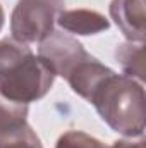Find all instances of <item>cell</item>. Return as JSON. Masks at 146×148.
I'll use <instances>...</instances> for the list:
<instances>
[{"mask_svg":"<svg viewBox=\"0 0 146 148\" xmlns=\"http://www.w3.org/2000/svg\"><path fill=\"white\" fill-rule=\"evenodd\" d=\"M88 102L112 131L126 138L145 134V88L138 79L112 71L93 90Z\"/></svg>","mask_w":146,"mask_h":148,"instance_id":"cell-1","label":"cell"},{"mask_svg":"<svg viewBox=\"0 0 146 148\" xmlns=\"http://www.w3.org/2000/svg\"><path fill=\"white\" fill-rule=\"evenodd\" d=\"M55 74L26 43L0 40V97L29 105L41 100L53 86Z\"/></svg>","mask_w":146,"mask_h":148,"instance_id":"cell-2","label":"cell"},{"mask_svg":"<svg viewBox=\"0 0 146 148\" xmlns=\"http://www.w3.org/2000/svg\"><path fill=\"white\" fill-rule=\"evenodd\" d=\"M64 0H19L10 16L12 40L19 43H40L55 26Z\"/></svg>","mask_w":146,"mask_h":148,"instance_id":"cell-3","label":"cell"},{"mask_svg":"<svg viewBox=\"0 0 146 148\" xmlns=\"http://www.w3.org/2000/svg\"><path fill=\"white\" fill-rule=\"evenodd\" d=\"M38 57L55 76H62L65 79L81 62L89 59L91 53H88L76 38L65 33L52 31L45 40L40 41Z\"/></svg>","mask_w":146,"mask_h":148,"instance_id":"cell-4","label":"cell"},{"mask_svg":"<svg viewBox=\"0 0 146 148\" xmlns=\"http://www.w3.org/2000/svg\"><path fill=\"white\" fill-rule=\"evenodd\" d=\"M0 148H43L28 122V105L0 97Z\"/></svg>","mask_w":146,"mask_h":148,"instance_id":"cell-5","label":"cell"},{"mask_svg":"<svg viewBox=\"0 0 146 148\" xmlns=\"http://www.w3.org/2000/svg\"><path fill=\"white\" fill-rule=\"evenodd\" d=\"M108 10L127 41L145 43V0H112Z\"/></svg>","mask_w":146,"mask_h":148,"instance_id":"cell-6","label":"cell"},{"mask_svg":"<svg viewBox=\"0 0 146 148\" xmlns=\"http://www.w3.org/2000/svg\"><path fill=\"white\" fill-rule=\"evenodd\" d=\"M55 23L64 31L79 35V36L98 35L110 28V21L103 14L89 9H69V10L62 9Z\"/></svg>","mask_w":146,"mask_h":148,"instance_id":"cell-7","label":"cell"},{"mask_svg":"<svg viewBox=\"0 0 146 148\" xmlns=\"http://www.w3.org/2000/svg\"><path fill=\"white\" fill-rule=\"evenodd\" d=\"M112 73L108 66L102 64L96 57H89L84 62H81L72 73L65 77V81L69 83V86L72 88L74 93H77L81 98L88 100L89 95L93 93V90L100 84V81Z\"/></svg>","mask_w":146,"mask_h":148,"instance_id":"cell-8","label":"cell"},{"mask_svg":"<svg viewBox=\"0 0 146 148\" xmlns=\"http://www.w3.org/2000/svg\"><path fill=\"white\" fill-rule=\"evenodd\" d=\"M143 43H134V41H126L117 45L115 57L117 62L122 66V71L126 76H131L143 83L145 79V57H143Z\"/></svg>","mask_w":146,"mask_h":148,"instance_id":"cell-9","label":"cell"},{"mask_svg":"<svg viewBox=\"0 0 146 148\" xmlns=\"http://www.w3.org/2000/svg\"><path fill=\"white\" fill-rule=\"evenodd\" d=\"M55 148H108L98 138L83 133V131H67L59 140Z\"/></svg>","mask_w":146,"mask_h":148,"instance_id":"cell-10","label":"cell"},{"mask_svg":"<svg viewBox=\"0 0 146 148\" xmlns=\"http://www.w3.org/2000/svg\"><path fill=\"white\" fill-rule=\"evenodd\" d=\"M108 148H145V141H129V140H119Z\"/></svg>","mask_w":146,"mask_h":148,"instance_id":"cell-11","label":"cell"},{"mask_svg":"<svg viewBox=\"0 0 146 148\" xmlns=\"http://www.w3.org/2000/svg\"><path fill=\"white\" fill-rule=\"evenodd\" d=\"M3 24H5V12H3V7L0 5V31H2Z\"/></svg>","mask_w":146,"mask_h":148,"instance_id":"cell-12","label":"cell"}]
</instances>
